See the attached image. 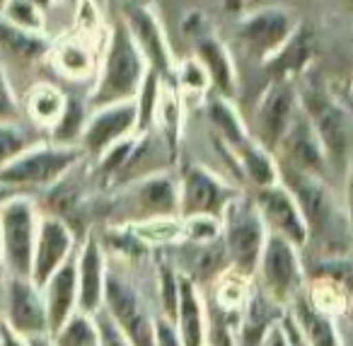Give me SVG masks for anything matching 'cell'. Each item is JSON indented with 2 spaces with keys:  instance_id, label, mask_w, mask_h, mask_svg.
<instances>
[{
  "instance_id": "cell-1",
  "label": "cell",
  "mask_w": 353,
  "mask_h": 346,
  "mask_svg": "<svg viewBox=\"0 0 353 346\" xmlns=\"http://www.w3.org/2000/svg\"><path fill=\"white\" fill-rule=\"evenodd\" d=\"M148 70L150 68H148L136 39L131 37L126 22L119 15V20L114 22L112 32H109L102 70H99L97 85L88 97V109L94 112V109L109 107V104L136 99Z\"/></svg>"
},
{
  "instance_id": "cell-2",
  "label": "cell",
  "mask_w": 353,
  "mask_h": 346,
  "mask_svg": "<svg viewBox=\"0 0 353 346\" xmlns=\"http://www.w3.org/2000/svg\"><path fill=\"white\" fill-rule=\"evenodd\" d=\"M221 220L223 244H225V254L232 264V271H237L245 278H252L256 273L266 238H269V230L261 220L254 199L237 194L228 204Z\"/></svg>"
},
{
  "instance_id": "cell-3",
  "label": "cell",
  "mask_w": 353,
  "mask_h": 346,
  "mask_svg": "<svg viewBox=\"0 0 353 346\" xmlns=\"http://www.w3.org/2000/svg\"><path fill=\"white\" fill-rule=\"evenodd\" d=\"M298 102L305 117L310 119L319 143L324 148V155L332 170L346 172L348 170V138H351V126L348 117L332 95L319 85L317 80L307 78L305 85L298 90Z\"/></svg>"
},
{
  "instance_id": "cell-4",
  "label": "cell",
  "mask_w": 353,
  "mask_h": 346,
  "mask_svg": "<svg viewBox=\"0 0 353 346\" xmlns=\"http://www.w3.org/2000/svg\"><path fill=\"white\" fill-rule=\"evenodd\" d=\"M39 220L34 201L25 194H15L0 206V247L10 278H32Z\"/></svg>"
},
{
  "instance_id": "cell-5",
  "label": "cell",
  "mask_w": 353,
  "mask_h": 346,
  "mask_svg": "<svg viewBox=\"0 0 353 346\" xmlns=\"http://www.w3.org/2000/svg\"><path fill=\"white\" fill-rule=\"evenodd\" d=\"M85 151L80 146L34 143L0 170V184L15 191L22 186H56L78 165Z\"/></svg>"
},
{
  "instance_id": "cell-6",
  "label": "cell",
  "mask_w": 353,
  "mask_h": 346,
  "mask_svg": "<svg viewBox=\"0 0 353 346\" xmlns=\"http://www.w3.org/2000/svg\"><path fill=\"white\" fill-rule=\"evenodd\" d=\"M254 276L259 278L256 288L271 302H276L281 310H288L295 302V298L303 296L300 249L295 244H290L288 240L269 233Z\"/></svg>"
},
{
  "instance_id": "cell-7",
  "label": "cell",
  "mask_w": 353,
  "mask_h": 346,
  "mask_svg": "<svg viewBox=\"0 0 353 346\" xmlns=\"http://www.w3.org/2000/svg\"><path fill=\"white\" fill-rule=\"evenodd\" d=\"M104 310L126 334L131 346H155V317L148 312L145 300L128 278L107 271Z\"/></svg>"
},
{
  "instance_id": "cell-8",
  "label": "cell",
  "mask_w": 353,
  "mask_h": 346,
  "mask_svg": "<svg viewBox=\"0 0 353 346\" xmlns=\"http://www.w3.org/2000/svg\"><path fill=\"white\" fill-rule=\"evenodd\" d=\"M295 27H298V20H295V12H290L288 8L264 6L237 20L235 37L252 59L266 64L288 41Z\"/></svg>"
},
{
  "instance_id": "cell-9",
  "label": "cell",
  "mask_w": 353,
  "mask_h": 346,
  "mask_svg": "<svg viewBox=\"0 0 353 346\" xmlns=\"http://www.w3.org/2000/svg\"><path fill=\"white\" fill-rule=\"evenodd\" d=\"M300 112L298 102V90L293 88V83L285 80H271L266 85L264 95L256 102L254 112V128H252V138L259 143L261 148H266L269 153H276L281 146V141L288 133L293 119Z\"/></svg>"
},
{
  "instance_id": "cell-10",
  "label": "cell",
  "mask_w": 353,
  "mask_h": 346,
  "mask_svg": "<svg viewBox=\"0 0 353 346\" xmlns=\"http://www.w3.org/2000/svg\"><path fill=\"white\" fill-rule=\"evenodd\" d=\"M237 196L228 182L203 165H189L179 180V218L213 215L223 218L228 204Z\"/></svg>"
},
{
  "instance_id": "cell-11",
  "label": "cell",
  "mask_w": 353,
  "mask_h": 346,
  "mask_svg": "<svg viewBox=\"0 0 353 346\" xmlns=\"http://www.w3.org/2000/svg\"><path fill=\"white\" fill-rule=\"evenodd\" d=\"M136 133H138L136 99L109 104V107L90 112L85 131H83V136H80V148L99 160L109 148L126 141V138L136 136Z\"/></svg>"
},
{
  "instance_id": "cell-12",
  "label": "cell",
  "mask_w": 353,
  "mask_h": 346,
  "mask_svg": "<svg viewBox=\"0 0 353 346\" xmlns=\"http://www.w3.org/2000/svg\"><path fill=\"white\" fill-rule=\"evenodd\" d=\"M3 322L22 341L49 334L44 293L32 283V278H8Z\"/></svg>"
},
{
  "instance_id": "cell-13",
  "label": "cell",
  "mask_w": 353,
  "mask_h": 346,
  "mask_svg": "<svg viewBox=\"0 0 353 346\" xmlns=\"http://www.w3.org/2000/svg\"><path fill=\"white\" fill-rule=\"evenodd\" d=\"M121 20L126 22L128 32L136 39L148 68L155 70L162 78V83H176V61L172 54L167 37L162 32V25L152 8H128L121 10Z\"/></svg>"
},
{
  "instance_id": "cell-14",
  "label": "cell",
  "mask_w": 353,
  "mask_h": 346,
  "mask_svg": "<svg viewBox=\"0 0 353 346\" xmlns=\"http://www.w3.org/2000/svg\"><path fill=\"white\" fill-rule=\"evenodd\" d=\"M254 204L271 235L288 240L298 249L307 244V223H305L303 211H300L295 196L288 191V186H283L279 182V184L266 186V189H256Z\"/></svg>"
},
{
  "instance_id": "cell-15",
  "label": "cell",
  "mask_w": 353,
  "mask_h": 346,
  "mask_svg": "<svg viewBox=\"0 0 353 346\" xmlns=\"http://www.w3.org/2000/svg\"><path fill=\"white\" fill-rule=\"evenodd\" d=\"M75 238L63 218L59 215H44L39 220L37 233L34 262H32V283L37 288H44L46 281L73 257Z\"/></svg>"
},
{
  "instance_id": "cell-16",
  "label": "cell",
  "mask_w": 353,
  "mask_h": 346,
  "mask_svg": "<svg viewBox=\"0 0 353 346\" xmlns=\"http://www.w3.org/2000/svg\"><path fill=\"white\" fill-rule=\"evenodd\" d=\"M279 153L283 155V167H290L295 172H303V175H312L324 180L329 170L327 155H324V148L319 143L317 133H314L310 119L305 117V112L300 109L298 117L293 119L288 133L281 141Z\"/></svg>"
},
{
  "instance_id": "cell-17",
  "label": "cell",
  "mask_w": 353,
  "mask_h": 346,
  "mask_svg": "<svg viewBox=\"0 0 353 346\" xmlns=\"http://www.w3.org/2000/svg\"><path fill=\"white\" fill-rule=\"evenodd\" d=\"M78 254V310L85 315H97L104 305V286H107V257L104 244L94 233L75 249Z\"/></svg>"
},
{
  "instance_id": "cell-18",
  "label": "cell",
  "mask_w": 353,
  "mask_h": 346,
  "mask_svg": "<svg viewBox=\"0 0 353 346\" xmlns=\"http://www.w3.org/2000/svg\"><path fill=\"white\" fill-rule=\"evenodd\" d=\"M133 204H136L133 223L179 215V182L172 180L167 172L141 177L133 186Z\"/></svg>"
},
{
  "instance_id": "cell-19",
  "label": "cell",
  "mask_w": 353,
  "mask_h": 346,
  "mask_svg": "<svg viewBox=\"0 0 353 346\" xmlns=\"http://www.w3.org/2000/svg\"><path fill=\"white\" fill-rule=\"evenodd\" d=\"M314 51H317V32H314V25L298 22L295 32L288 37V41L266 61L264 68L271 75V80L293 83V78L307 73L310 64L314 59Z\"/></svg>"
},
{
  "instance_id": "cell-20",
  "label": "cell",
  "mask_w": 353,
  "mask_h": 346,
  "mask_svg": "<svg viewBox=\"0 0 353 346\" xmlns=\"http://www.w3.org/2000/svg\"><path fill=\"white\" fill-rule=\"evenodd\" d=\"M41 293L49 317V334H56L78 312V254L73 252V257L46 281Z\"/></svg>"
},
{
  "instance_id": "cell-21",
  "label": "cell",
  "mask_w": 353,
  "mask_h": 346,
  "mask_svg": "<svg viewBox=\"0 0 353 346\" xmlns=\"http://www.w3.org/2000/svg\"><path fill=\"white\" fill-rule=\"evenodd\" d=\"M174 327L182 336L184 346H206V307L201 300V291L199 286L179 273V305H176V320Z\"/></svg>"
},
{
  "instance_id": "cell-22",
  "label": "cell",
  "mask_w": 353,
  "mask_h": 346,
  "mask_svg": "<svg viewBox=\"0 0 353 346\" xmlns=\"http://www.w3.org/2000/svg\"><path fill=\"white\" fill-rule=\"evenodd\" d=\"M194 56H196L199 64L206 68L211 88L216 90V95L232 99V95L237 93V73H235V64H232V54L228 51V46L223 44L216 35H211L199 41L196 54Z\"/></svg>"
},
{
  "instance_id": "cell-23",
  "label": "cell",
  "mask_w": 353,
  "mask_h": 346,
  "mask_svg": "<svg viewBox=\"0 0 353 346\" xmlns=\"http://www.w3.org/2000/svg\"><path fill=\"white\" fill-rule=\"evenodd\" d=\"M206 117H208V122H211V126L216 128L218 141L230 148V151L235 153V157H237V153L245 151V148L254 141L250 128H247V124L242 122V117L237 114L235 104L228 97H221V95L208 97Z\"/></svg>"
},
{
  "instance_id": "cell-24",
  "label": "cell",
  "mask_w": 353,
  "mask_h": 346,
  "mask_svg": "<svg viewBox=\"0 0 353 346\" xmlns=\"http://www.w3.org/2000/svg\"><path fill=\"white\" fill-rule=\"evenodd\" d=\"M288 312L293 315L295 325L300 327V331H303L310 346H341V336H339V329L334 325V317L317 310L305 293L300 298H295Z\"/></svg>"
},
{
  "instance_id": "cell-25",
  "label": "cell",
  "mask_w": 353,
  "mask_h": 346,
  "mask_svg": "<svg viewBox=\"0 0 353 346\" xmlns=\"http://www.w3.org/2000/svg\"><path fill=\"white\" fill-rule=\"evenodd\" d=\"M51 54V41L44 35H32V32L17 30L10 22L0 17V59L22 61V64H34Z\"/></svg>"
},
{
  "instance_id": "cell-26",
  "label": "cell",
  "mask_w": 353,
  "mask_h": 346,
  "mask_svg": "<svg viewBox=\"0 0 353 346\" xmlns=\"http://www.w3.org/2000/svg\"><path fill=\"white\" fill-rule=\"evenodd\" d=\"M237 162H240L242 177L250 180L256 189H266V186L279 184L281 167H279V162H276L274 153L261 148L256 141H252L245 151L237 153Z\"/></svg>"
},
{
  "instance_id": "cell-27",
  "label": "cell",
  "mask_w": 353,
  "mask_h": 346,
  "mask_svg": "<svg viewBox=\"0 0 353 346\" xmlns=\"http://www.w3.org/2000/svg\"><path fill=\"white\" fill-rule=\"evenodd\" d=\"M54 59V66L61 75L73 80H83L88 75H92L94 70V56L92 49L85 44L83 37H70V39H63L51 54Z\"/></svg>"
},
{
  "instance_id": "cell-28",
  "label": "cell",
  "mask_w": 353,
  "mask_h": 346,
  "mask_svg": "<svg viewBox=\"0 0 353 346\" xmlns=\"http://www.w3.org/2000/svg\"><path fill=\"white\" fill-rule=\"evenodd\" d=\"M25 104H27V114H30L39 126L54 128L56 124L61 122V117H63L68 97H65L56 85L39 83L30 90Z\"/></svg>"
},
{
  "instance_id": "cell-29",
  "label": "cell",
  "mask_w": 353,
  "mask_h": 346,
  "mask_svg": "<svg viewBox=\"0 0 353 346\" xmlns=\"http://www.w3.org/2000/svg\"><path fill=\"white\" fill-rule=\"evenodd\" d=\"M128 228H131V233L136 235L143 244H157V247L172 244L184 238V220L179 218V215L141 220V223H131Z\"/></svg>"
},
{
  "instance_id": "cell-30",
  "label": "cell",
  "mask_w": 353,
  "mask_h": 346,
  "mask_svg": "<svg viewBox=\"0 0 353 346\" xmlns=\"http://www.w3.org/2000/svg\"><path fill=\"white\" fill-rule=\"evenodd\" d=\"M56 346H99L94 317L85 312H75L56 334H51Z\"/></svg>"
},
{
  "instance_id": "cell-31",
  "label": "cell",
  "mask_w": 353,
  "mask_h": 346,
  "mask_svg": "<svg viewBox=\"0 0 353 346\" xmlns=\"http://www.w3.org/2000/svg\"><path fill=\"white\" fill-rule=\"evenodd\" d=\"M0 17L10 22L12 27H17V30L32 32V35H44V12L32 0H6Z\"/></svg>"
},
{
  "instance_id": "cell-32",
  "label": "cell",
  "mask_w": 353,
  "mask_h": 346,
  "mask_svg": "<svg viewBox=\"0 0 353 346\" xmlns=\"http://www.w3.org/2000/svg\"><path fill=\"white\" fill-rule=\"evenodd\" d=\"M30 146L34 143H30L25 128L17 126L15 122H0V170L20 157Z\"/></svg>"
},
{
  "instance_id": "cell-33",
  "label": "cell",
  "mask_w": 353,
  "mask_h": 346,
  "mask_svg": "<svg viewBox=\"0 0 353 346\" xmlns=\"http://www.w3.org/2000/svg\"><path fill=\"white\" fill-rule=\"evenodd\" d=\"M160 283H157V291H160V310L162 317L170 320L174 325L176 320V305H179V273L170 267V264H162L160 267Z\"/></svg>"
},
{
  "instance_id": "cell-34",
  "label": "cell",
  "mask_w": 353,
  "mask_h": 346,
  "mask_svg": "<svg viewBox=\"0 0 353 346\" xmlns=\"http://www.w3.org/2000/svg\"><path fill=\"white\" fill-rule=\"evenodd\" d=\"M176 85L182 90H187V93H208L211 90V80H208V73L206 68H203L201 64H199L196 56H192V59H184L176 64Z\"/></svg>"
},
{
  "instance_id": "cell-35",
  "label": "cell",
  "mask_w": 353,
  "mask_h": 346,
  "mask_svg": "<svg viewBox=\"0 0 353 346\" xmlns=\"http://www.w3.org/2000/svg\"><path fill=\"white\" fill-rule=\"evenodd\" d=\"M307 298L317 310L327 312V315H334L343 307V291L334 281H324V278L314 283Z\"/></svg>"
},
{
  "instance_id": "cell-36",
  "label": "cell",
  "mask_w": 353,
  "mask_h": 346,
  "mask_svg": "<svg viewBox=\"0 0 353 346\" xmlns=\"http://www.w3.org/2000/svg\"><path fill=\"white\" fill-rule=\"evenodd\" d=\"M94 317V327H97V339L99 346H131V341L126 339L121 329L117 327V322L107 315V310H99Z\"/></svg>"
},
{
  "instance_id": "cell-37",
  "label": "cell",
  "mask_w": 353,
  "mask_h": 346,
  "mask_svg": "<svg viewBox=\"0 0 353 346\" xmlns=\"http://www.w3.org/2000/svg\"><path fill=\"white\" fill-rule=\"evenodd\" d=\"M17 114H20V104L12 93L10 80H8L6 64L0 61V122H15Z\"/></svg>"
},
{
  "instance_id": "cell-38",
  "label": "cell",
  "mask_w": 353,
  "mask_h": 346,
  "mask_svg": "<svg viewBox=\"0 0 353 346\" xmlns=\"http://www.w3.org/2000/svg\"><path fill=\"white\" fill-rule=\"evenodd\" d=\"M182 35L187 39H194V44H199L201 39L211 37V20L206 17L203 10H189L182 17Z\"/></svg>"
},
{
  "instance_id": "cell-39",
  "label": "cell",
  "mask_w": 353,
  "mask_h": 346,
  "mask_svg": "<svg viewBox=\"0 0 353 346\" xmlns=\"http://www.w3.org/2000/svg\"><path fill=\"white\" fill-rule=\"evenodd\" d=\"M155 346H184L176 327L162 315L155 317Z\"/></svg>"
},
{
  "instance_id": "cell-40",
  "label": "cell",
  "mask_w": 353,
  "mask_h": 346,
  "mask_svg": "<svg viewBox=\"0 0 353 346\" xmlns=\"http://www.w3.org/2000/svg\"><path fill=\"white\" fill-rule=\"evenodd\" d=\"M279 327H281V331H283L285 344H288V346H310V344H307V339L303 336V331H300V327L295 325L293 315H290L288 310H285L283 315H281Z\"/></svg>"
},
{
  "instance_id": "cell-41",
  "label": "cell",
  "mask_w": 353,
  "mask_h": 346,
  "mask_svg": "<svg viewBox=\"0 0 353 346\" xmlns=\"http://www.w3.org/2000/svg\"><path fill=\"white\" fill-rule=\"evenodd\" d=\"M78 27L85 32L97 30L99 27V12L94 8V0H83L78 6Z\"/></svg>"
},
{
  "instance_id": "cell-42",
  "label": "cell",
  "mask_w": 353,
  "mask_h": 346,
  "mask_svg": "<svg viewBox=\"0 0 353 346\" xmlns=\"http://www.w3.org/2000/svg\"><path fill=\"white\" fill-rule=\"evenodd\" d=\"M343 199H346V220H348V230L353 235V157L348 162L346 170V186H343Z\"/></svg>"
},
{
  "instance_id": "cell-43",
  "label": "cell",
  "mask_w": 353,
  "mask_h": 346,
  "mask_svg": "<svg viewBox=\"0 0 353 346\" xmlns=\"http://www.w3.org/2000/svg\"><path fill=\"white\" fill-rule=\"evenodd\" d=\"M259 346H288V344H285V336H283V331H281L279 322H276V325L271 327L269 331H266L264 341H261Z\"/></svg>"
},
{
  "instance_id": "cell-44",
  "label": "cell",
  "mask_w": 353,
  "mask_h": 346,
  "mask_svg": "<svg viewBox=\"0 0 353 346\" xmlns=\"http://www.w3.org/2000/svg\"><path fill=\"white\" fill-rule=\"evenodd\" d=\"M221 3H223V10L225 12H230V15H242L247 0H221Z\"/></svg>"
},
{
  "instance_id": "cell-45",
  "label": "cell",
  "mask_w": 353,
  "mask_h": 346,
  "mask_svg": "<svg viewBox=\"0 0 353 346\" xmlns=\"http://www.w3.org/2000/svg\"><path fill=\"white\" fill-rule=\"evenodd\" d=\"M114 3H119L121 10H128V8H152L155 0H114Z\"/></svg>"
},
{
  "instance_id": "cell-46",
  "label": "cell",
  "mask_w": 353,
  "mask_h": 346,
  "mask_svg": "<svg viewBox=\"0 0 353 346\" xmlns=\"http://www.w3.org/2000/svg\"><path fill=\"white\" fill-rule=\"evenodd\" d=\"M15 194H17L15 189H10V186H6V184H0V206L6 204V201H10Z\"/></svg>"
},
{
  "instance_id": "cell-47",
  "label": "cell",
  "mask_w": 353,
  "mask_h": 346,
  "mask_svg": "<svg viewBox=\"0 0 353 346\" xmlns=\"http://www.w3.org/2000/svg\"><path fill=\"white\" fill-rule=\"evenodd\" d=\"M32 3H34V6H37V8H39V10H41V12H46V10H49V8H51V6H54L56 0H32Z\"/></svg>"
},
{
  "instance_id": "cell-48",
  "label": "cell",
  "mask_w": 353,
  "mask_h": 346,
  "mask_svg": "<svg viewBox=\"0 0 353 346\" xmlns=\"http://www.w3.org/2000/svg\"><path fill=\"white\" fill-rule=\"evenodd\" d=\"M59 3H63V6H73V8H78L83 0H59Z\"/></svg>"
},
{
  "instance_id": "cell-49",
  "label": "cell",
  "mask_w": 353,
  "mask_h": 346,
  "mask_svg": "<svg viewBox=\"0 0 353 346\" xmlns=\"http://www.w3.org/2000/svg\"><path fill=\"white\" fill-rule=\"evenodd\" d=\"M343 3L348 6V10H353V0H343Z\"/></svg>"
},
{
  "instance_id": "cell-50",
  "label": "cell",
  "mask_w": 353,
  "mask_h": 346,
  "mask_svg": "<svg viewBox=\"0 0 353 346\" xmlns=\"http://www.w3.org/2000/svg\"><path fill=\"white\" fill-rule=\"evenodd\" d=\"M0 267H3V247H0Z\"/></svg>"
},
{
  "instance_id": "cell-51",
  "label": "cell",
  "mask_w": 353,
  "mask_h": 346,
  "mask_svg": "<svg viewBox=\"0 0 353 346\" xmlns=\"http://www.w3.org/2000/svg\"><path fill=\"white\" fill-rule=\"evenodd\" d=\"M0 329H3V315H0Z\"/></svg>"
}]
</instances>
